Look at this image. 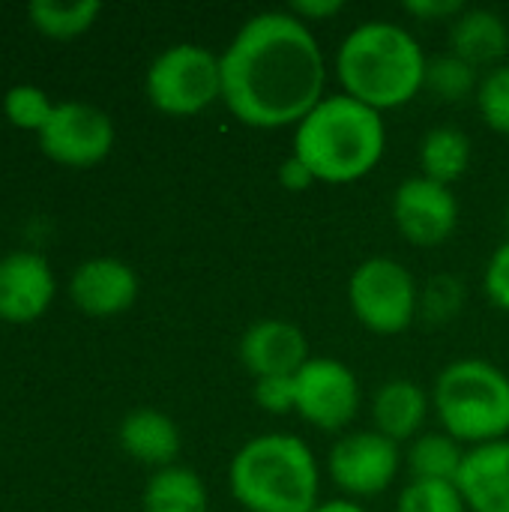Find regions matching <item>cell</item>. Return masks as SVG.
Masks as SVG:
<instances>
[{"label":"cell","mask_w":509,"mask_h":512,"mask_svg":"<svg viewBox=\"0 0 509 512\" xmlns=\"http://www.w3.org/2000/svg\"><path fill=\"white\" fill-rule=\"evenodd\" d=\"M387 150L381 111L348 93L324 96L294 126V156L321 183H354L366 177Z\"/></svg>","instance_id":"cell-3"},{"label":"cell","mask_w":509,"mask_h":512,"mask_svg":"<svg viewBox=\"0 0 509 512\" xmlns=\"http://www.w3.org/2000/svg\"><path fill=\"white\" fill-rule=\"evenodd\" d=\"M69 294L81 312L93 318H111L135 303L138 276L120 258H90L75 270Z\"/></svg>","instance_id":"cell-14"},{"label":"cell","mask_w":509,"mask_h":512,"mask_svg":"<svg viewBox=\"0 0 509 512\" xmlns=\"http://www.w3.org/2000/svg\"><path fill=\"white\" fill-rule=\"evenodd\" d=\"M312 512H369V510H363V504H357V501L336 498V501H324V504H318Z\"/></svg>","instance_id":"cell-32"},{"label":"cell","mask_w":509,"mask_h":512,"mask_svg":"<svg viewBox=\"0 0 509 512\" xmlns=\"http://www.w3.org/2000/svg\"><path fill=\"white\" fill-rule=\"evenodd\" d=\"M279 183H282L288 192H306V189L315 183V177H312V171L291 153V156L279 165Z\"/></svg>","instance_id":"cell-30"},{"label":"cell","mask_w":509,"mask_h":512,"mask_svg":"<svg viewBox=\"0 0 509 512\" xmlns=\"http://www.w3.org/2000/svg\"><path fill=\"white\" fill-rule=\"evenodd\" d=\"M405 12L414 18H447L453 21L456 15L465 12L462 0H405Z\"/></svg>","instance_id":"cell-29"},{"label":"cell","mask_w":509,"mask_h":512,"mask_svg":"<svg viewBox=\"0 0 509 512\" xmlns=\"http://www.w3.org/2000/svg\"><path fill=\"white\" fill-rule=\"evenodd\" d=\"M123 450L153 468H171L180 453V429L156 408H138L120 423Z\"/></svg>","instance_id":"cell-18"},{"label":"cell","mask_w":509,"mask_h":512,"mask_svg":"<svg viewBox=\"0 0 509 512\" xmlns=\"http://www.w3.org/2000/svg\"><path fill=\"white\" fill-rule=\"evenodd\" d=\"M429 396L426 390L411 378H393L378 387L372 399V423L375 432L387 435L390 441H414L423 435V426L429 420Z\"/></svg>","instance_id":"cell-17"},{"label":"cell","mask_w":509,"mask_h":512,"mask_svg":"<svg viewBox=\"0 0 509 512\" xmlns=\"http://www.w3.org/2000/svg\"><path fill=\"white\" fill-rule=\"evenodd\" d=\"M462 444L450 438L447 432H423L411 441L408 450V468L414 480H435V483H456L462 462H465Z\"/></svg>","instance_id":"cell-21"},{"label":"cell","mask_w":509,"mask_h":512,"mask_svg":"<svg viewBox=\"0 0 509 512\" xmlns=\"http://www.w3.org/2000/svg\"><path fill=\"white\" fill-rule=\"evenodd\" d=\"M477 108H480L489 129L509 135V63L489 69L480 78Z\"/></svg>","instance_id":"cell-25"},{"label":"cell","mask_w":509,"mask_h":512,"mask_svg":"<svg viewBox=\"0 0 509 512\" xmlns=\"http://www.w3.org/2000/svg\"><path fill=\"white\" fill-rule=\"evenodd\" d=\"M480 69L465 63L456 54H438L426 66V90H432L441 102H462L468 96H477L480 90Z\"/></svg>","instance_id":"cell-23"},{"label":"cell","mask_w":509,"mask_h":512,"mask_svg":"<svg viewBox=\"0 0 509 512\" xmlns=\"http://www.w3.org/2000/svg\"><path fill=\"white\" fill-rule=\"evenodd\" d=\"M417 279L405 264L387 255L366 258L348 282L351 312L363 327L381 336H396L411 327L417 315Z\"/></svg>","instance_id":"cell-7"},{"label":"cell","mask_w":509,"mask_h":512,"mask_svg":"<svg viewBox=\"0 0 509 512\" xmlns=\"http://www.w3.org/2000/svg\"><path fill=\"white\" fill-rule=\"evenodd\" d=\"M255 402L267 414H288L297 405L294 378H261L255 381Z\"/></svg>","instance_id":"cell-27"},{"label":"cell","mask_w":509,"mask_h":512,"mask_svg":"<svg viewBox=\"0 0 509 512\" xmlns=\"http://www.w3.org/2000/svg\"><path fill=\"white\" fill-rule=\"evenodd\" d=\"M144 512H207L204 480L180 465L159 468L144 489Z\"/></svg>","instance_id":"cell-19"},{"label":"cell","mask_w":509,"mask_h":512,"mask_svg":"<svg viewBox=\"0 0 509 512\" xmlns=\"http://www.w3.org/2000/svg\"><path fill=\"white\" fill-rule=\"evenodd\" d=\"M509 27L495 9H468L450 21V54L462 57L474 69H495L507 63Z\"/></svg>","instance_id":"cell-16"},{"label":"cell","mask_w":509,"mask_h":512,"mask_svg":"<svg viewBox=\"0 0 509 512\" xmlns=\"http://www.w3.org/2000/svg\"><path fill=\"white\" fill-rule=\"evenodd\" d=\"M42 150L72 168H87L108 156L114 144V123L105 111L87 102L54 105L51 120L39 132Z\"/></svg>","instance_id":"cell-11"},{"label":"cell","mask_w":509,"mask_h":512,"mask_svg":"<svg viewBox=\"0 0 509 512\" xmlns=\"http://www.w3.org/2000/svg\"><path fill=\"white\" fill-rule=\"evenodd\" d=\"M234 501L249 512H312L321 471L297 435H258L237 450L228 471Z\"/></svg>","instance_id":"cell-4"},{"label":"cell","mask_w":509,"mask_h":512,"mask_svg":"<svg viewBox=\"0 0 509 512\" xmlns=\"http://www.w3.org/2000/svg\"><path fill=\"white\" fill-rule=\"evenodd\" d=\"M219 60L222 102L246 126H297L327 96L321 42L288 9L246 18Z\"/></svg>","instance_id":"cell-1"},{"label":"cell","mask_w":509,"mask_h":512,"mask_svg":"<svg viewBox=\"0 0 509 512\" xmlns=\"http://www.w3.org/2000/svg\"><path fill=\"white\" fill-rule=\"evenodd\" d=\"M426 66L429 57L417 36L384 18L357 24L336 51L342 93L375 111L411 102L426 87Z\"/></svg>","instance_id":"cell-2"},{"label":"cell","mask_w":509,"mask_h":512,"mask_svg":"<svg viewBox=\"0 0 509 512\" xmlns=\"http://www.w3.org/2000/svg\"><path fill=\"white\" fill-rule=\"evenodd\" d=\"M288 12H294L300 21L312 24V21H321V18L342 12V0H297L288 6Z\"/></svg>","instance_id":"cell-31"},{"label":"cell","mask_w":509,"mask_h":512,"mask_svg":"<svg viewBox=\"0 0 509 512\" xmlns=\"http://www.w3.org/2000/svg\"><path fill=\"white\" fill-rule=\"evenodd\" d=\"M399 465V444L375 429L339 438L327 456L330 480L354 498H372L387 492L399 474Z\"/></svg>","instance_id":"cell-9"},{"label":"cell","mask_w":509,"mask_h":512,"mask_svg":"<svg viewBox=\"0 0 509 512\" xmlns=\"http://www.w3.org/2000/svg\"><path fill=\"white\" fill-rule=\"evenodd\" d=\"M147 96L165 114H198L222 99V60L204 45L177 42L147 69Z\"/></svg>","instance_id":"cell-6"},{"label":"cell","mask_w":509,"mask_h":512,"mask_svg":"<svg viewBox=\"0 0 509 512\" xmlns=\"http://www.w3.org/2000/svg\"><path fill=\"white\" fill-rule=\"evenodd\" d=\"M471 165V138L456 126H435L420 141L423 177L450 186Z\"/></svg>","instance_id":"cell-20"},{"label":"cell","mask_w":509,"mask_h":512,"mask_svg":"<svg viewBox=\"0 0 509 512\" xmlns=\"http://www.w3.org/2000/svg\"><path fill=\"white\" fill-rule=\"evenodd\" d=\"M456 489L471 512H509V438L471 447Z\"/></svg>","instance_id":"cell-15"},{"label":"cell","mask_w":509,"mask_h":512,"mask_svg":"<svg viewBox=\"0 0 509 512\" xmlns=\"http://www.w3.org/2000/svg\"><path fill=\"white\" fill-rule=\"evenodd\" d=\"M102 12V3L99 0H78V3H54V0H33L27 6V15L30 21L48 33V36H75V33H84L96 15Z\"/></svg>","instance_id":"cell-22"},{"label":"cell","mask_w":509,"mask_h":512,"mask_svg":"<svg viewBox=\"0 0 509 512\" xmlns=\"http://www.w3.org/2000/svg\"><path fill=\"white\" fill-rule=\"evenodd\" d=\"M294 390V411L324 432L345 429L360 411V381L333 357H309V363L294 375Z\"/></svg>","instance_id":"cell-8"},{"label":"cell","mask_w":509,"mask_h":512,"mask_svg":"<svg viewBox=\"0 0 509 512\" xmlns=\"http://www.w3.org/2000/svg\"><path fill=\"white\" fill-rule=\"evenodd\" d=\"M507 228H509V210H507Z\"/></svg>","instance_id":"cell-33"},{"label":"cell","mask_w":509,"mask_h":512,"mask_svg":"<svg viewBox=\"0 0 509 512\" xmlns=\"http://www.w3.org/2000/svg\"><path fill=\"white\" fill-rule=\"evenodd\" d=\"M483 288H486L489 300L498 309L509 312V240H504L492 252V258L486 264V273H483Z\"/></svg>","instance_id":"cell-28"},{"label":"cell","mask_w":509,"mask_h":512,"mask_svg":"<svg viewBox=\"0 0 509 512\" xmlns=\"http://www.w3.org/2000/svg\"><path fill=\"white\" fill-rule=\"evenodd\" d=\"M435 414L459 444H489L509 432V375L489 360L465 357L435 381Z\"/></svg>","instance_id":"cell-5"},{"label":"cell","mask_w":509,"mask_h":512,"mask_svg":"<svg viewBox=\"0 0 509 512\" xmlns=\"http://www.w3.org/2000/svg\"><path fill=\"white\" fill-rule=\"evenodd\" d=\"M393 219L399 234L414 246H441L459 225V201L450 186L417 174L396 186Z\"/></svg>","instance_id":"cell-10"},{"label":"cell","mask_w":509,"mask_h":512,"mask_svg":"<svg viewBox=\"0 0 509 512\" xmlns=\"http://www.w3.org/2000/svg\"><path fill=\"white\" fill-rule=\"evenodd\" d=\"M54 297V276L42 255L9 252L0 258V318L3 321H33Z\"/></svg>","instance_id":"cell-13"},{"label":"cell","mask_w":509,"mask_h":512,"mask_svg":"<svg viewBox=\"0 0 509 512\" xmlns=\"http://www.w3.org/2000/svg\"><path fill=\"white\" fill-rule=\"evenodd\" d=\"M396 512H468V507L456 483L411 480L399 495Z\"/></svg>","instance_id":"cell-24"},{"label":"cell","mask_w":509,"mask_h":512,"mask_svg":"<svg viewBox=\"0 0 509 512\" xmlns=\"http://www.w3.org/2000/svg\"><path fill=\"white\" fill-rule=\"evenodd\" d=\"M3 111L6 117L21 126V129H45V123L51 120L54 114V105L48 102L45 90L33 87V84H18V87H9L6 96H3Z\"/></svg>","instance_id":"cell-26"},{"label":"cell","mask_w":509,"mask_h":512,"mask_svg":"<svg viewBox=\"0 0 509 512\" xmlns=\"http://www.w3.org/2000/svg\"><path fill=\"white\" fill-rule=\"evenodd\" d=\"M309 342L291 321H255L240 339V363L261 378H294L309 363Z\"/></svg>","instance_id":"cell-12"}]
</instances>
